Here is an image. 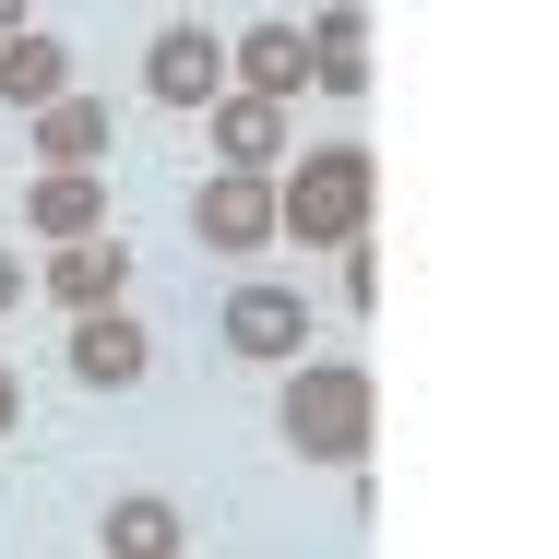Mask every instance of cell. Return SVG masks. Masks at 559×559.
Listing matches in <instances>:
<instances>
[{
	"label": "cell",
	"instance_id": "1",
	"mask_svg": "<svg viewBox=\"0 0 559 559\" xmlns=\"http://www.w3.org/2000/svg\"><path fill=\"white\" fill-rule=\"evenodd\" d=\"M369 215H381V155H369V143H322V155H286V167H274V238L357 250Z\"/></svg>",
	"mask_w": 559,
	"mask_h": 559
},
{
	"label": "cell",
	"instance_id": "8",
	"mask_svg": "<svg viewBox=\"0 0 559 559\" xmlns=\"http://www.w3.org/2000/svg\"><path fill=\"white\" fill-rule=\"evenodd\" d=\"M24 226H36L48 250L108 238V179H84V167H36V179H24Z\"/></svg>",
	"mask_w": 559,
	"mask_h": 559
},
{
	"label": "cell",
	"instance_id": "15",
	"mask_svg": "<svg viewBox=\"0 0 559 559\" xmlns=\"http://www.w3.org/2000/svg\"><path fill=\"white\" fill-rule=\"evenodd\" d=\"M334 262H345V310H381V250L357 238V250H334Z\"/></svg>",
	"mask_w": 559,
	"mask_h": 559
},
{
	"label": "cell",
	"instance_id": "18",
	"mask_svg": "<svg viewBox=\"0 0 559 559\" xmlns=\"http://www.w3.org/2000/svg\"><path fill=\"white\" fill-rule=\"evenodd\" d=\"M12 36H24V12H12V0H0V48H12Z\"/></svg>",
	"mask_w": 559,
	"mask_h": 559
},
{
	"label": "cell",
	"instance_id": "7",
	"mask_svg": "<svg viewBox=\"0 0 559 559\" xmlns=\"http://www.w3.org/2000/svg\"><path fill=\"white\" fill-rule=\"evenodd\" d=\"M298 84H310V36H298V24H250V36H226V96L298 108Z\"/></svg>",
	"mask_w": 559,
	"mask_h": 559
},
{
	"label": "cell",
	"instance_id": "10",
	"mask_svg": "<svg viewBox=\"0 0 559 559\" xmlns=\"http://www.w3.org/2000/svg\"><path fill=\"white\" fill-rule=\"evenodd\" d=\"M36 155H48V167L108 179V155H119V108H108V96H60V108L36 119Z\"/></svg>",
	"mask_w": 559,
	"mask_h": 559
},
{
	"label": "cell",
	"instance_id": "2",
	"mask_svg": "<svg viewBox=\"0 0 559 559\" xmlns=\"http://www.w3.org/2000/svg\"><path fill=\"white\" fill-rule=\"evenodd\" d=\"M274 429H286L298 464H369V441H381V381H369L357 357H298Z\"/></svg>",
	"mask_w": 559,
	"mask_h": 559
},
{
	"label": "cell",
	"instance_id": "13",
	"mask_svg": "<svg viewBox=\"0 0 559 559\" xmlns=\"http://www.w3.org/2000/svg\"><path fill=\"white\" fill-rule=\"evenodd\" d=\"M310 96H369V12H310Z\"/></svg>",
	"mask_w": 559,
	"mask_h": 559
},
{
	"label": "cell",
	"instance_id": "17",
	"mask_svg": "<svg viewBox=\"0 0 559 559\" xmlns=\"http://www.w3.org/2000/svg\"><path fill=\"white\" fill-rule=\"evenodd\" d=\"M24 429V381H12V357H0V441Z\"/></svg>",
	"mask_w": 559,
	"mask_h": 559
},
{
	"label": "cell",
	"instance_id": "11",
	"mask_svg": "<svg viewBox=\"0 0 559 559\" xmlns=\"http://www.w3.org/2000/svg\"><path fill=\"white\" fill-rule=\"evenodd\" d=\"M72 96V48L48 36V24H24L12 48H0V108H24V119H48Z\"/></svg>",
	"mask_w": 559,
	"mask_h": 559
},
{
	"label": "cell",
	"instance_id": "14",
	"mask_svg": "<svg viewBox=\"0 0 559 559\" xmlns=\"http://www.w3.org/2000/svg\"><path fill=\"white\" fill-rule=\"evenodd\" d=\"M96 548H108V559H179V548H191V524H179V500H155V488H131V500H108V524H96Z\"/></svg>",
	"mask_w": 559,
	"mask_h": 559
},
{
	"label": "cell",
	"instance_id": "4",
	"mask_svg": "<svg viewBox=\"0 0 559 559\" xmlns=\"http://www.w3.org/2000/svg\"><path fill=\"white\" fill-rule=\"evenodd\" d=\"M191 238H203V250H226V262L274 250V179H250V167H215V179L191 191Z\"/></svg>",
	"mask_w": 559,
	"mask_h": 559
},
{
	"label": "cell",
	"instance_id": "3",
	"mask_svg": "<svg viewBox=\"0 0 559 559\" xmlns=\"http://www.w3.org/2000/svg\"><path fill=\"white\" fill-rule=\"evenodd\" d=\"M226 357H262V369H298V357H310V298H298V286H274V274L226 286Z\"/></svg>",
	"mask_w": 559,
	"mask_h": 559
},
{
	"label": "cell",
	"instance_id": "12",
	"mask_svg": "<svg viewBox=\"0 0 559 559\" xmlns=\"http://www.w3.org/2000/svg\"><path fill=\"white\" fill-rule=\"evenodd\" d=\"M203 131H215L226 167H250V179H274V167H286V108H262V96H215Z\"/></svg>",
	"mask_w": 559,
	"mask_h": 559
},
{
	"label": "cell",
	"instance_id": "5",
	"mask_svg": "<svg viewBox=\"0 0 559 559\" xmlns=\"http://www.w3.org/2000/svg\"><path fill=\"white\" fill-rule=\"evenodd\" d=\"M143 96H155V108H215V96H226V36H215V24H155Z\"/></svg>",
	"mask_w": 559,
	"mask_h": 559
},
{
	"label": "cell",
	"instance_id": "16",
	"mask_svg": "<svg viewBox=\"0 0 559 559\" xmlns=\"http://www.w3.org/2000/svg\"><path fill=\"white\" fill-rule=\"evenodd\" d=\"M24 298H36V262H12V250H0V322H12Z\"/></svg>",
	"mask_w": 559,
	"mask_h": 559
},
{
	"label": "cell",
	"instance_id": "9",
	"mask_svg": "<svg viewBox=\"0 0 559 559\" xmlns=\"http://www.w3.org/2000/svg\"><path fill=\"white\" fill-rule=\"evenodd\" d=\"M155 369V334L131 322V310H96V322H72V381L84 393H131Z\"/></svg>",
	"mask_w": 559,
	"mask_h": 559
},
{
	"label": "cell",
	"instance_id": "6",
	"mask_svg": "<svg viewBox=\"0 0 559 559\" xmlns=\"http://www.w3.org/2000/svg\"><path fill=\"white\" fill-rule=\"evenodd\" d=\"M36 286H48L72 322H96V310H119V298H131V238L108 226V238H72V250H48V262H36Z\"/></svg>",
	"mask_w": 559,
	"mask_h": 559
}]
</instances>
